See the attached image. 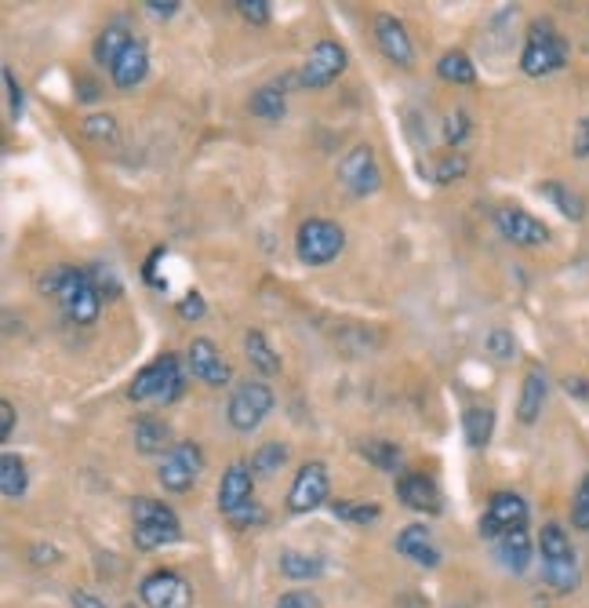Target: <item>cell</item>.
<instances>
[{
    "instance_id": "cell-1",
    "label": "cell",
    "mask_w": 589,
    "mask_h": 608,
    "mask_svg": "<svg viewBox=\"0 0 589 608\" xmlns=\"http://www.w3.org/2000/svg\"><path fill=\"white\" fill-rule=\"evenodd\" d=\"M40 296L55 299L62 307V313L73 324H95L98 310H103V296H98L95 281L81 266H51L37 277Z\"/></svg>"
},
{
    "instance_id": "cell-2",
    "label": "cell",
    "mask_w": 589,
    "mask_h": 608,
    "mask_svg": "<svg viewBox=\"0 0 589 608\" xmlns=\"http://www.w3.org/2000/svg\"><path fill=\"white\" fill-rule=\"evenodd\" d=\"M539 553H542V580L553 594H575L582 583V569H578L572 536L561 525H542L539 532Z\"/></svg>"
},
{
    "instance_id": "cell-3",
    "label": "cell",
    "mask_w": 589,
    "mask_h": 608,
    "mask_svg": "<svg viewBox=\"0 0 589 608\" xmlns=\"http://www.w3.org/2000/svg\"><path fill=\"white\" fill-rule=\"evenodd\" d=\"M567 67V40L550 19H534L528 26L520 51V73L524 78H550Z\"/></svg>"
},
{
    "instance_id": "cell-4",
    "label": "cell",
    "mask_w": 589,
    "mask_h": 608,
    "mask_svg": "<svg viewBox=\"0 0 589 608\" xmlns=\"http://www.w3.org/2000/svg\"><path fill=\"white\" fill-rule=\"evenodd\" d=\"M131 539H135L139 550H160L182 539V525L168 503L139 496L131 503Z\"/></svg>"
},
{
    "instance_id": "cell-5",
    "label": "cell",
    "mask_w": 589,
    "mask_h": 608,
    "mask_svg": "<svg viewBox=\"0 0 589 608\" xmlns=\"http://www.w3.org/2000/svg\"><path fill=\"white\" fill-rule=\"evenodd\" d=\"M346 248V230L332 219H313L299 223V234H294V252H299L302 266H327L332 259H338V252Z\"/></svg>"
},
{
    "instance_id": "cell-6",
    "label": "cell",
    "mask_w": 589,
    "mask_h": 608,
    "mask_svg": "<svg viewBox=\"0 0 589 608\" xmlns=\"http://www.w3.org/2000/svg\"><path fill=\"white\" fill-rule=\"evenodd\" d=\"M182 394V368L175 354H160L157 361L146 365L142 372L131 379L128 397L131 401H157V405H171L175 397Z\"/></svg>"
},
{
    "instance_id": "cell-7",
    "label": "cell",
    "mask_w": 589,
    "mask_h": 608,
    "mask_svg": "<svg viewBox=\"0 0 589 608\" xmlns=\"http://www.w3.org/2000/svg\"><path fill=\"white\" fill-rule=\"evenodd\" d=\"M269 412H273V390L262 383V379H248V383H240L233 394H229L226 419L237 433H251L262 427V419H266Z\"/></svg>"
},
{
    "instance_id": "cell-8",
    "label": "cell",
    "mask_w": 589,
    "mask_h": 608,
    "mask_svg": "<svg viewBox=\"0 0 589 608\" xmlns=\"http://www.w3.org/2000/svg\"><path fill=\"white\" fill-rule=\"evenodd\" d=\"M204 470V455L196 449V441H179L175 449L164 455L157 466V481L168 492H190L196 485V477Z\"/></svg>"
},
{
    "instance_id": "cell-9",
    "label": "cell",
    "mask_w": 589,
    "mask_h": 608,
    "mask_svg": "<svg viewBox=\"0 0 589 608\" xmlns=\"http://www.w3.org/2000/svg\"><path fill=\"white\" fill-rule=\"evenodd\" d=\"M528 528V503L517 492H495L488 499L484 517H480V536L484 539H502L506 532Z\"/></svg>"
},
{
    "instance_id": "cell-10",
    "label": "cell",
    "mask_w": 589,
    "mask_h": 608,
    "mask_svg": "<svg viewBox=\"0 0 589 608\" xmlns=\"http://www.w3.org/2000/svg\"><path fill=\"white\" fill-rule=\"evenodd\" d=\"M139 597L146 608H193V586L171 569L149 572L139 583Z\"/></svg>"
},
{
    "instance_id": "cell-11",
    "label": "cell",
    "mask_w": 589,
    "mask_h": 608,
    "mask_svg": "<svg viewBox=\"0 0 589 608\" xmlns=\"http://www.w3.org/2000/svg\"><path fill=\"white\" fill-rule=\"evenodd\" d=\"M338 182L353 193V198H368L382 187V171H378V157L371 146H353L349 154L338 160Z\"/></svg>"
},
{
    "instance_id": "cell-12",
    "label": "cell",
    "mask_w": 589,
    "mask_h": 608,
    "mask_svg": "<svg viewBox=\"0 0 589 608\" xmlns=\"http://www.w3.org/2000/svg\"><path fill=\"white\" fill-rule=\"evenodd\" d=\"M346 48L338 40H316V48L305 56L299 70V84L302 88H327L346 70Z\"/></svg>"
},
{
    "instance_id": "cell-13",
    "label": "cell",
    "mask_w": 589,
    "mask_h": 608,
    "mask_svg": "<svg viewBox=\"0 0 589 608\" xmlns=\"http://www.w3.org/2000/svg\"><path fill=\"white\" fill-rule=\"evenodd\" d=\"M327 488H332V481H327V466L321 460L302 463L291 481L288 510L291 514H310V510H316L327 499Z\"/></svg>"
},
{
    "instance_id": "cell-14",
    "label": "cell",
    "mask_w": 589,
    "mask_h": 608,
    "mask_svg": "<svg viewBox=\"0 0 589 608\" xmlns=\"http://www.w3.org/2000/svg\"><path fill=\"white\" fill-rule=\"evenodd\" d=\"M495 226H498V234L517 248H539L550 241V226L542 219H534V215L524 208H498Z\"/></svg>"
},
{
    "instance_id": "cell-15",
    "label": "cell",
    "mask_w": 589,
    "mask_h": 608,
    "mask_svg": "<svg viewBox=\"0 0 589 608\" xmlns=\"http://www.w3.org/2000/svg\"><path fill=\"white\" fill-rule=\"evenodd\" d=\"M255 503V474H251V466L244 460L229 463L223 481H218V510H223L226 517H233L237 510H244Z\"/></svg>"
},
{
    "instance_id": "cell-16",
    "label": "cell",
    "mask_w": 589,
    "mask_h": 608,
    "mask_svg": "<svg viewBox=\"0 0 589 608\" xmlns=\"http://www.w3.org/2000/svg\"><path fill=\"white\" fill-rule=\"evenodd\" d=\"M397 499L414 514H441V488L422 470H408L397 477Z\"/></svg>"
},
{
    "instance_id": "cell-17",
    "label": "cell",
    "mask_w": 589,
    "mask_h": 608,
    "mask_svg": "<svg viewBox=\"0 0 589 608\" xmlns=\"http://www.w3.org/2000/svg\"><path fill=\"white\" fill-rule=\"evenodd\" d=\"M185 365H190V375L207 386L229 383V361L218 354V346L212 339H193L190 350H185Z\"/></svg>"
},
{
    "instance_id": "cell-18",
    "label": "cell",
    "mask_w": 589,
    "mask_h": 608,
    "mask_svg": "<svg viewBox=\"0 0 589 608\" xmlns=\"http://www.w3.org/2000/svg\"><path fill=\"white\" fill-rule=\"evenodd\" d=\"M375 45H378L382 56H386L389 62H397V67H411L414 62L411 37H408V29H404L400 19L375 15Z\"/></svg>"
},
{
    "instance_id": "cell-19",
    "label": "cell",
    "mask_w": 589,
    "mask_h": 608,
    "mask_svg": "<svg viewBox=\"0 0 589 608\" xmlns=\"http://www.w3.org/2000/svg\"><path fill=\"white\" fill-rule=\"evenodd\" d=\"M146 73H149V51H146L142 40H131V45L124 48V56L113 62L109 78H113V84L120 92H131V88H139V84L146 81Z\"/></svg>"
},
{
    "instance_id": "cell-20",
    "label": "cell",
    "mask_w": 589,
    "mask_h": 608,
    "mask_svg": "<svg viewBox=\"0 0 589 608\" xmlns=\"http://www.w3.org/2000/svg\"><path fill=\"white\" fill-rule=\"evenodd\" d=\"M531 536L528 528H517V532H506L502 539H495V558L502 561V569L513 572V575H524L531 569Z\"/></svg>"
},
{
    "instance_id": "cell-21",
    "label": "cell",
    "mask_w": 589,
    "mask_h": 608,
    "mask_svg": "<svg viewBox=\"0 0 589 608\" xmlns=\"http://www.w3.org/2000/svg\"><path fill=\"white\" fill-rule=\"evenodd\" d=\"M545 394H550V383H545V375L539 368H531V372L524 375L520 397H517V419L524 427H534V422H539L542 408H545Z\"/></svg>"
},
{
    "instance_id": "cell-22",
    "label": "cell",
    "mask_w": 589,
    "mask_h": 608,
    "mask_svg": "<svg viewBox=\"0 0 589 608\" xmlns=\"http://www.w3.org/2000/svg\"><path fill=\"white\" fill-rule=\"evenodd\" d=\"M397 550L404 553V558H411L414 564H422V569H436V564H441V553H436V547L430 543V528H425V525L400 528Z\"/></svg>"
},
{
    "instance_id": "cell-23",
    "label": "cell",
    "mask_w": 589,
    "mask_h": 608,
    "mask_svg": "<svg viewBox=\"0 0 589 608\" xmlns=\"http://www.w3.org/2000/svg\"><path fill=\"white\" fill-rule=\"evenodd\" d=\"M131 40H135V37L128 34V23H124V19H117V23H109V26L103 29V34L95 37L92 56H95L98 67H109V70H113V62H117L120 56H124V48L131 45Z\"/></svg>"
},
{
    "instance_id": "cell-24",
    "label": "cell",
    "mask_w": 589,
    "mask_h": 608,
    "mask_svg": "<svg viewBox=\"0 0 589 608\" xmlns=\"http://www.w3.org/2000/svg\"><path fill=\"white\" fill-rule=\"evenodd\" d=\"M135 449L142 455H168L175 444H171V430H168V422L157 419V416H142L135 422Z\"/></svg>"
},
{
    "instance_id": "cell-25",
    "label": "cell",
    "mask_w": 589,
    "mask_h": 608,
    "mask_svg": "<svg viewBox=\"0 0 589 608\" xmlns=\"http://www.w3.org/2000/svg\"><path fill=\"white\" fill-rule=\"evenodd\" d=\"M462 433H466V444H469V449H488V444H491V433H495V408H488V405L466 408V416H462Z\"/></svg>"
},
{
    "instance_id": "cell-26",
    "label": "cell",
    "mask_w": 589,
    "mask_h": 608,
    "mask_svg": "<svg viewBox=\"0 0 589 608\" xmlns=\"http://www.w3.org/2000/svg\"><path fill=\"white\" fill-rule=\"evenodd\" d=\"M539 193L545 201L553 204L556 212L564 215V219H572V223H582L586 219V201L578 198L575 190H567L564 182H556V179H545L542 187H539Z\"/></svg>"
},
{
    "instance_id": "cell-27",
    "label": "cell",
    "mask_w": 589,
    "mask_h": 608,
    "mask_svg": "<svg viewBox=\"0 0 589 608\" xmlns=\"http://www.w3.org/2000/svg\"><path fill=\"white\" fill-rule=\"evenodd\" d=\"M244 350H248V361H251L255 372H262V375H277L280 372V357L273 354V346L266 343V335H262L259 329L244 332Z\"/></svg>"
},
{
    "instance_id": "cell-28",
    "label": "cell",
    "mask_w": 589,
    "mask_h": 608,
    "mask_svg": "<svg viewBox=\"0 0 589 608\" xmlns=\"http://www.w3.org/2000/svg\"><path fill=\"white\" fill-rule=\"evenodd\" d=\"M436 78L447 81V84H473L477 81V67L473 59L466 56V51H444L441 59H436Z\"/></svg>"
},
{
    "instance_id": "cell-29",
    "label": "cell",
    "mask_w": 589,
    "mask_h": 608,
    "mask_svg": "<svg viewBox=\"0 0 589 608\" xmlns=\"http://www.w3.org/2000/svg\"><path fill=\"white\" fill-rule=\"evenodd\" d=\"M280 572L288 575V580H316V575L324 572V561L316 558V553H302V550H280Z\"/></svg>"
},
{
    "instance_id": "cell-30",
    "label": "cell",
    "mask_w": 589,
    "mask_h": 608,
    "mask_svg": "<svg viewBox=\"0 0 589 608\" xmlns=\"http://www.w3.org/2000/svg\"><path fill=\"white\" fill-rule=\"evenodd\" d=\"M251 114L262 117V121L277 124L284 114H288V103H284V88L280 84H266V88H259L255 95H251Z\"/></svg>"
},
{
    "instance_id": "cell-31",
    "label": "cell",
    "mask_w": 589,
    "mask_h": 608,
    "mask_svg": "<svg viewBox=\"0 0 589 608\" xmlns=\"http://www.w3.org/2000/svg\"><path fill=\"white\" fill-rule=\"evenodd\" d=\"M26 485H29L26 463L8 452L4 460H0V492H4V499H22L26 496Z\"/></svg>"
},
{
    "instance_id": "cell-32",
    "label": "cell",
    "mask_w": 589,
    "mask_h": 608,
    "mask_svg": "<svg viewBox=\"0 0 589 608\" xmlns=\"http://www.w3.org/2000/svg\"><path fill=\"white\" fill-rule=\"evenodd\" d=\"M288 463V444L284 441H266V444H259L255 455H251V474H259V477H273L280 470V466Z\"/></svg>"
},
{
    "instance_id": "cell-33",
    "label": "cell",
    "mask_w": 589,
    "mask_h": 608,
    "mask_svg": "<svg viewBox=\"0 0 589 608\" xmlns=\"http://www.w3.org/2000/svg\"><path fill=\"white\" fill-rule=\"evenodd\" d=\"M332 514L338 521H349V525H371V521L382 517V506L378 503H364V499H335L332 503Z\"/></svg>"
},
{
    "instance_id": "cell-34",
    "label": "cell",
    "mask_w": 589,
    "mask_h": 608,
    "mask_svg": "<svg viewBox=\"0 0 589 608\" xmlns=\"http://www.w3.org/2000/svg\"><path fill=\"white\" fill-rule=\"evenodd\" d=\"M360 455H364L368 463H375L378 470H397L404 460L400 444H393V441H364L360 444Z\"/></svg>"
},
{
    "instance_id": "cell-35",
    "label": "cell",
    "mask_w": 589,
    "mask_h": 608,
    "mask_svg": "<svg viewBox=\"0 0 589 608\" xmlns=\"http://www.w3.org/2000/svg\"><path fill=\"white\" fill-rule=\"evenodd\" d=\"M466 154H444L441 160H436V168H433V182H441V187H447V182H455V179H462L466 176Z\"/></svg>"
},
{
    "instance_id": "cell-36",
    "label": "cell",
    "mask_w": 589,
    "mask_h": 608,
    "mask_svg": "<svg viewBox=\"0 0 589 608\" xmlns=\"http://www.w3.org/2000/svg\"><path fill=\"white\" fill-rule=\"evenodd\" d=\"M488 354L495 361H513L517 357V339H513L509 329H491L488 332Z\"/></svg>"
},
{
    "instance_id": "cell-37",
    "label": "cell",
    "mask_w": 589,
    "mask_h": 608,
    "mask_svg": "<svg viewBox=\"0 0 589 608\" xmlns=\"http://www.w3.org/2000/svg\"><path fill=\"white\" fill-rule=\"evenodd\" d=\"M84 135L95 139V143H113V139H117V121L109 114L84 117Z\"/></svg>"
},
{
    "instance_id": "cell-38",
    "label": "cell",
    "mask_w": 589,
    "mask_h": 608,
    "mask_svg": "<svg viewBox=\"0 0 589 608\" xmlns=\"http://www.w3.org/2000/svg\"><path fill=\"white\" fill-rule=\"evenodd\" d=\"M572 525L578 532H589V474L578 481L575 499H572Z\"/></svg>"
},
{
    "instance_id": "cell-39",
    "label": "cell",
    "mask_w": 589,
    "mask_h": 608,
    "mask_svg": "<svg viewBox=\"0 0 589 608\" xmlns=\"http://www.w3.org/2000/svg\"><path fill=\"white\" fill-rule=\"evenodd\" d=\"M233 8L240 12V19L251 23V26H266L269 23V0H237Z\"/></svg>"
},
{
    "instance_id": "cell-40",
    "label": "cell",
    "mask_w": 589,
    "mask_h": 608,
    "mask_svg": "<svg viewBox=\"0 0 589 608\" xmlns=\"http://www.w3.org/2000/svg\"><path fill=\"white\" fill-rule=\"evenodd\" d=\"M4 88H8V117L19 124L22 110H26V95H22V84L15 81V73L4 67Z\"/></svg>"
},
{
    "instance_id": "cell-41",
    "label": "cell",
    "mask_w": 589,
    "mask_h": 608,
    "mask_svg": "<svg viewBox=\"0 0 589 608\" xmlns=\"http://www.w3.org/2000/svg\"><path fill=\"white\" fill-rule=\"evenodd\" d=\"M207 313V302L201 291H185V296L179 299V318L182 321H201Z\"/></svg>"
},
{
    "instance_id": "cell-42",
    "label": "cell",
    "mask_w": 589,
    "mask_h": 608,
    "mask_svg": "<svg viewBox=\"0 0 589 608\" xmlns=\"http://www.w3.org/2000/svg\"><path fill=\"white\" fill-rule=\"evenodd\" d=\"M95 281V288H98V296L103 299H117L120 296V285H117V277H113V270H106V266H95V270H87Z\"/></svg>"
},
{
    "instance_id": "cell-43",
    "label": "cell",
    "mask_w": 589,
    "mask_h": 608,
    "mask_svg": "<svg viewBox=\"0 0 589 608\" xmlns=\"http://www.w3.org/2000/svg\"><path fill=\"white\" fill-rule=\"evenodd\" d=\"M273 608H321V597L313 591H288L277 597V605Z\"/></svg>"
},
{
    "instance_id": "cell-44",
    "label": "cell",
    "mask_w": 589,
    "mask_h": 608,
    "mask_svg": "<svg viewBox=\"0 0 589 608\" xmlns=\"http://www.w3.org/2000/svg\"><path fill=\"white\" fill-rule=\"evenodd\" d=\"M466 135H469V117H466L462 110H455L452 117H447V124H444V139H447L452 146H458Z\"/></svg>"
},
{
    "instance_id": "cell-45",
    "label": "cell",
    "mask_w": 589,
    "mask_h": 608,
    "mask_svg": "<svg viewBox=\"0 0 589 608\" xmlns=\"http://www.w3.org/2000/svg\"><path fill=\"white\" fill-rule=\"evenodd\" d=\"M262 521H266V510H262L259 503H251L244 510H237V514L229 517V525L233 528H255V525H262Z\"/></svg>"
},
{
    "instance_id": "cell-46",
    "label": "cell",
    "mask_w": 589,
    "mask_h": 608,
    "mask_svg": "<svg viewBox=\"0 0 589 608\" xmlns=\"http://www.w3.org/2000/svg\"><path fill=\"white\" fill-rule=\"evenodd\" d=\"M572 154L578 160L589 157V117H582V121L575 124V135H572Z\"/></svg>"
},
{
    "instance_id": "cell-47",
    "label": "cell",
    "mask_w": 589,
    "mask_h": 608,
    "mask_svg": "<svg viewBox=\"0 0 589 608\" xmlns=\"http://www.w3.org/2000/svg\"><path fill=\"white\" fill-rule=\"evenodd\" d=\"M142 8H146L153 19H171L182 4H179V0H146Z\"/></svg>"
},
{
    "instance_id": "cell-48",
    "label": "cell",
    "mask_w": 589,
    "mask_h": 608,
    "mask_svg": "<svg viewBox=\"0 0 589 608\" xmlns=\"http://www.w3.org/2000/svg\"><path fill=\"white\" fill-rule=\"evenodd\" d=\"M11 430H15V405L11 401H0V438H11Z\"/></svg>"
},
{
    "instance_id": "cell-49",
    "label": "cell",
    "mask_w": 589,
    "mask_h": 608,
    "mask_svg": "<svg viewBox=\"0 0 589 608\" xmlns=\"http://www.w3.org/2000/svg\"><path fill=\"white\" fill-rule=\"evenodd\" d=\"M70 605L73 608H106V601H98L92 591H81V586H76V591H70Z\"/></svg>"
},
{
    "instance_id": "cell-50",
    "label": "cell",
    "mask_w": 589,
    "mask_h": 608,
    "mask_svg": "<svg viewBox=\"0 0 589 608\" xmlns=\"http://www.w3.org/2000/svg\"><path fill=\"white\" fill-rule=\"evenodd\" d=\"M564 390H567L572 397L589 401V379H582V375H567V379H564Z\"/></svg>"
},
{
    "instance_id": "cell-51",
    "label": "cell",
    "mask_w": 589,
    "mask_h": 608,
    "mask_svg": "<svg viewBox=\"0 0 589 608\" xmlns=\"http://www.w3.org/2000/svg\"><path fill=\"white\" fill-rule=\"evenodd\" d=\"M59 561V550L55 547H33V564H55Z\"/></svg>"
}]
</instances>
